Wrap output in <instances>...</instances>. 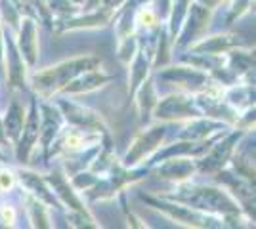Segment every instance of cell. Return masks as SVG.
<instances>
[{
  "label": "cell",
  "instance_id": "5",
  "mask_svg": "<svg viewBox=\"0 0 256 229\" xmlns=\"http://www.w3.org/2000/svg\"><path fill=\"white\" fill-rule=\"evenodd\" d=\"M22 128H23L22 109H20L18 103H14L10 107V111H8V117H6V132H8V136H10L12 140H18Z\"/></svg>",
  "mask_w": 256,
  "mask_h": 229
},
{
  "label": "cell",
  "instance_id": "6",
  "mask_svg": "<svg viewBox=\"0 0 256 229\" xmlns=\"http://www.w3.org/2000/svg\"><path fill=\"white\" fill-rule=\"evenodd\" d=\"M193 170V166L186 161H170L168 164H164L162 168H159V172L164 174V178H174V174H178L176 178H186V174H190Z\"/></svg>",
  "mask_w": 256,
  "mask_h": 229
},
{
  "label": "cell",
  "instance_id": "3",
  "mask_svg": "<svg viewBox=\"0 0 256 229\" xmlns=\"http://www.w3.org/2000/svg\"><path fill=\"white\" fill-rule=\"evenodd\" d=\"M174 113H178L176 117H182V115H188V117H197L199 113L192 109V103L184 98H168L166 101H162L157 109V117H162V119H172Z\"/></svg>",
  "mask_w": 256,
  "mask_h": 229
},
{
  "label": "cell",
  "instance_id": "1",
  "mask_svg": "<svg viewBox=\"0 0 256 229\" xmlns=\"http://www.w3.org/2000/svg\"><path fill=\"white\" fill-rule=\"evenodd\" d=\"M98 63H100L98 57H80V59L65 61L62 65L52 67V69L42 71V73H36L32 76L34 90L44 94V96H50L52 92L64 88L65 84H69V80H73L82 71H92Z\"/></svg>",
  "mask_w": 256,
  "mask_h": 229
},
{
  "label": "cell",
  "instance_id": "7",
  "mask_svg": "<svg viewBox=\"0 0 256 229\" xmlns=\"http://www.w3.org/2000/svg\"><path fill=\"white\" fill-rule=\"evenodd\" d=\"M203 2L206 4V6H216V4L220 2V0H203Z\"/></svg>",
  "mask_w": 256,
  "mask_h": 229
},
{
  "label": "cell",
  "instance_id": "2",
  "mask_svg": "<svg viewBox=\"0 0 256 229\" xmlns=\"http://www.w3.org/2000/svg\"><path fill=\"white\" fill-rule=\"evenodd\" d=\"M40 134V126H38V113H36V105L32 103V109H31V117L27 120V130L23 134V140L20 142V147H18V157L20 161L25 163L27 161V155L32 149V143L34 140L38 138Z\"/></svg>",
  "mask_w": 256,
  "mask_h": 229
},
{
  "label": "cell",
  "instance_id": "4",
  "mask_svg": "<svg viewBox=\"0 0 256 229\" xmlns=\"http://www.w3.org/2000/svg\"><path fill=\"white\" fill-rule=\"evenodd\" d=\"M234 142H235V136L230 138L228 142L218 143V145L214 147V151L204 159L203 170H216V168H220V164H224L226 159L230 157V153H232V143Z\"/></svg>",
  "mask_w": 256,
  "mask_h": 229
}]
</instances>
